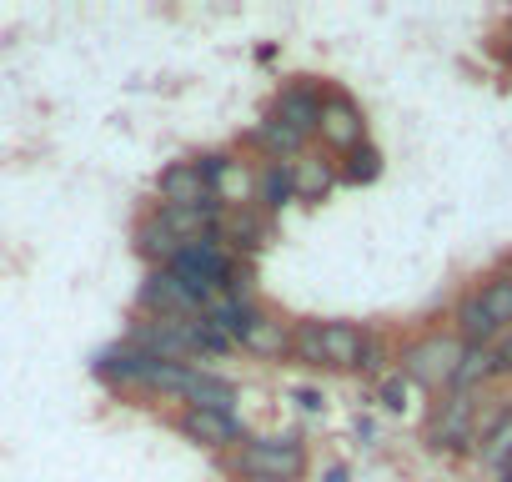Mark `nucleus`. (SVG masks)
Returning <instances> with one entry per match:
<instances>
[{
  "label": "nucleus",
  "instance_id": "obj_1",
  "mask_svg": "<svg viewBox=\"0 0 512 482\" xmlns=\"http://www.w3.org/2000/svg\"><path fill=\"white\" fill-rule=\"evenodd\" d=\"M312 467V452H307V437L302 432H262V437H251L221 457V472L236 477H272V482H302Z\"/></svg>",
  "mask_w": 512,
  "mask_h": 482
},
{
  "label": "nucleus",
  "instance_id": "obj_2",
  "mask_svg": "<svg viewBox=\"0 0 512 482\" xmlns=\"http://www.w3.org/2000/svg\"><path fill=\"white\" fill-rule=\"evenodd\" d=\"M462 342L452 337V332H427V337H417V342H407L402 347V377L412 382V387H427V392H442V387H452L457 382V367H462Z\"/></svg>",
  "mask_w": 512,
  "mask_h": 482
},
{
  "label": "nucleus",
  "instance_id": "obj_3",
  "mask_svg": "<svg viewBox=\"0 0 512 482\" xmlns=\"http://www.w3.org/2000/svg\"><path fill=\"white\" fill-rule=\"evenodd\" d=\"M206 307H211V302L196 297L171 267L146 272V282H141V292H136V317H181V322H191V317H201Z\"/></svg>",
  "mask_w": 512,
  "mask_h": 482
},
{
  "label": "nucleus",
  "instance_id": "obj_4",
  "mask_svg": "<svg viewBox=\"0 0 512 482\" xmlns=\"http://www.w3.org/2000/svg\"><path fill=\"white\" fill-rule=\"evenodd\" d=\"M176 432L206 452H236L246 442V417L241 412H201V407H181L176 412Z\"/></svg>",
  "mask_w": 512,
  "mask_h": 482
},
{
  "label": "nucleus",
  "instance_id": "obj_5",
  "mask_svg": "<svg viewBox=\"0 0 512 482\" xmlns=\"http://www.w3.org/2000/svg\"><path fill=\"white\" fill-rule=\"evenodd\" d=\"M191 322H181V317H136L126 342L136 352L156 357V362H191Z\"/></svg>",
  "mask_w": 512,
  "mask_h": 482
},
{
  "label": "nucleus",
  "instance_id": "obj_6",
  "mask_svg": "<svg viewBox=\"0 0 512 482\" xmlns=\"http://www.w3.org/2000/svg\"><path fill=\"white\" fill-rule=\"evenodd\" d=\"M317 141H322L327 151H337V156H347V151H357V146L367 141V116H362V106H357L347 91H327Z\"/></svg>",
  "mask_w": 512,
  "mask_h": 482
},
{
  "label": "nucleus",
  "instance_id": "obj_7",
  "mask_svg": "<svg viewBox=\"0 0 512 482\" xmlns=\"http://www.w3.org/2000/svg\"><path fill=\"white\" fill-rule=\"evenodd\" d=\"M322 101H327V91H322L312 76H302V81H287V86L272 96V116H277L282 126H292L297 136L317 141V126H322Z\"/></svg>",
  "mask_w": 512,
  "mask_h": 482
},
{
  "label": "nucleus",
  "instance_id": "obj_8",
  "mask_svg": "<svg viewBox=\"0 0 512 482\" xmlns=\"http://www.w3.org/2000/svg\"><path fill=\"white\" fill-rule=\"evenodd\" d=\"M472 417H477V392H452L447 402H437V412L427 422V447H437V452L472 447Z\"/></svg>",
  "mask_w": 512,
  "mask_h": 482
},
{
  "label": "nucleus",
  "instance_id": "obj_9",
  "mask_svg": "<svg viewBox=\"0 0 512 482\" xmlns=\"http://www.w3.org/2000/svg\"><path fill=\"white\" fill-rule=\"evenodd\" d=\"M221 231H226V247H231V257H236V262H251V257H262V252L272 247V231H277V221H272L262 206H241V211H226Z\"/></svg>",
  "mask_w": 512,
  "mask_h": 482
},
{
  "label": "nucleus",
  "instance_id": "obj_10",
  "mask_svg": "<svg viewBox=\"0 0 512 482\" xmlns=\"http://www.w3.org/2000/svg\"><path fill=\"white\" fill-rule=\"evenodd\" d=\"M151 362L156 357H146V352H136L131 342H116V347H106V352H96V362H91V372L111 387V392H141V382H146V372H151Z\"/></svg>",
  "mask_w": 512,
  "mask_h": 482
},
{
  "label": "nucleus",
  "instance_id": "obj_11",
  "mask_svg": "<svg viewBox=\"0 0 512 482\" xmlns=\"http://www.w3.org/2000/svg\"><path fill=\"white\" fill-rule=\"evenodd\" d=\"M292 327L297 322H287L282 312H262L246 332H241V352L246 357H256V362H292Z\"/></svg>",
  "mask_w": 512,
  "mask_h": 482
},
{
  "label": "nucleus",
  "instance_id": "obj_12",
  "mask_svg": "<svg viewBox=\"0 0 512 482\" xmlns=\"http://www.w3.org/2000/svg\"><path fill=\"white\" fill-rule=\"evenodd\" d=\"M236 402H241V387H236L231 377H221V372H211V367L191 362V372H186V392H181V407H201V412H236Z\"/></svg>",
  "mask_w": 512,
  "mask_h": 482
},
{
  "label": "nucleus",
  "instance_id": "obj_13",
  "mask_svg": "<svg viewBox=\"0 0 512 482\" xmlns=\"http://www.w3.org/2000/svg\"><path fill=\"white\" fill-rule=\"evenodd\" d=\"M241 146H246L251 156H262V161H297V156H307V136H297V131L282 126L277 116L256 121V126L241 136Z\"/></svg>",
  "mask_w": 512,
  "mask_h": 482
},
{
  "label": "nucleus",
  "instance_id": "obj_14",
  "mask_svg": "<svg viewBox=\"0 0 512 482\" xmlns=\"http://www.w3.org/2000/svg\"><path fill=\"white\" fill-rule=\"evenodd\" d=\"M156 196H161V206H206V201H211V191H206L196 161H171V166H161Z\"/></svg>",
  "mask_w": 512,
  "mask_h": 482
},
{
  "label": "nucleus",
  "instance_id": "obj_15",
  "mask_svg": "<svg viewBox=\"0 0 512 482\" xmlns=\"http://www.w3.org/2000/svg\"><path fill=\"white\" fill-rule=\"evenodd\" d=\"M131 247H136V257L146 262V272H161V267H171L176 262V252H181V241L161 226V216L151 211V216H141L136 226H131Z\"/></svg>",
  "mask_w": 512,
  "mask_h": 482
},
{
  "label": "nucleus",
  "instance_id": "obj_16",
  "mask_svg": "<svg viewBox=\"0 0 512 482\" xmlns=\"http://www.w3.org/2000/svg\"><path fill=\"white\" fill-rule=\"evenodd\" d=\"M292 186H297V201H307V206L327 201V196L342 186V181H337V161H327L322 151L297 156V161H292Z\"/></svg>",
  "mask_w": 512,
  "mask_h": 482
},
{
  "label": "nucleus",
  "instance_id": "obj_17",
  "mask_svg": "<svg viewBox=\"0 0 512 482\" xmlns=\"http://www.w3.org/2000/svg\"><path fill=\"white\" fill-rule=\"evenodd\" d=\"M211 201H221L226 211H241V206H256V166L241 161L236 151L226 156L221 176L211 181Z\"/></svg>",
  "mask_w": 512,
  "mask_h": 482
},
{
  "label": "nucleus",
  "instance_id": "obj_18",
  "mask_svg": "<svg viewBox=\"0 0 512 482\" xmlns=\"http://www.w3.org/2000/svg\"><path fill=\"white\" fill-rule=\"evenodd\" d=\"M292 201H297L292 161H262V166H256V206L277 221V211H287Z\"/></svg>",
  "mask_w": 512,
  "mask_h": 482
},
{
  "label": "nucleus",
  "instance_id": "obj_19",
  "mask_svg": "<svg viewBox=\"0 0 512 482\" xmlns=\"http://www.w3.org/2000/svg\"><path fill=\"white\" fill-rule=\"evenodd\" d=\"M362 342H367V332L357 322H322V352H327L332 372H357Z\"/></svg>",
  "mask_w": 512,
  "mask_h": 482
},
{
  "label": "nucleus",
  "instance_id": "obj_20",
  "mask_svg": "<svg viewBox=\"0 0 512 482\" xmlns=\"http://www.w3.org/2000/svg\"><path fill=\"white\" fill-rule=\"evenodd\" d=\"M267 307L262 302H256V297H216L206 312H201V322H211L221 337H231V342H241V332L256 322V317H262Z\"/></svg>",
  "mask_w": 512,
  "mask_h": 482
},
{
  "label": "nucleus",
  "instance_id": "obj_21",
  "mask_svg": "<svg viewBox=\"0 0 512 482\" xmlns=\"http://www.w3.org/2000/svg\"><path fill=\"white\" fill-rule=\"evenodd\" d=\"M452 337H457L462 347H492V342L502 337V327L487 317V307L477 302V292L457 302V312H452Z\"/></svg>",
  "mask_w": 512,
  "mask_h": 482
},
{
  "label": "nucleus",
  "instance_id": "obj_22",
  "mask_svg": "<svg viewBox=\"0 0 512 482\" xmlns=\"http://www.w3.org/2000/svg\"><path fill=\"white\" fill-rule=\"evenodd\" d=\"M377 176H382V151H377L372 141H362L357 151H347L342 166H337V181H342V186H372Z\"/></svg>",
  "mask_w": 512,
  "mask_h": 482
},
{
  "label": "nucleus",
  "instance_id": "obj_23",
  "mask_svg": "<svg viewBox=\"0 0 512 482\" xmlns=\"http://www.w3.org/2000/svg\"><path fill=\"white\" fill-rule=\"evenodd\" d=\"M497 377V362H492V347H467L462 352V367H457V382L452 392H477L482 382Z\"/></svg>",
  "mask_w": 512,
  "mask_h": 482
},
{
  "label": "nucleus",
  "instance_id": "obj_24",
  "mask_svg": "<svg viewBox=\"0 0 512 482\" xmlns=\"http://www.w3.org/2000/svg\"><path fill=\"white\" fill-rule=\"evenodd\" d=\"M292 362H297V367H312V372L327 367V352H322V322H297V327H292Z\"/></svg>",
  "mask_w": 512,
  "mask_h": 482
},
{
  "label": "nucleus",
  "instance_id": "obj_25",
  "mask_svg": "<svg viewBox=\"0 0 512 482\" xmlns=\"http://www.w3.org/2000/svg\"><path fill=\"white\" fill-rule=\"evenodd\" d=\"M477 302L487 307V317H492L497 327H507V322H512V277H492V282H482Z\"/></svg>",
  "mask_w": 512,
  "mask_h": 482
},
{
  "label": "nucleus",
  "instance_id": "obj_26",
  "mask_svg": "<svg viewBox=\"0 0 512 482\" xmlns=\"http://www.w3.org/2000/svg\"><path fill=\"white\" fill-rule=\"evenodd\" d=\"M477 462H482V467H492V472H502V477L512 472V422H502V427L477 447Z\"/></svg>",
  "mask_w": 512,
  "mask_h": 482
},
{
  "label": "nucleus",
  "instance_id": "obj_27",
  "mask_svg": "<svg viewBox=\"0 0 512 482\" xmlns=\"http://www.w3.org/2000/svg\"><path fill=\"white\" fill-rule=\"evenodd\" d=\"M231 347H236V342H231V337H221L211 322H201V317L191 322V357H206V362H211V357H226Z\"/></svg>",
  "mask_w": 512,
  "mask_h": 482
},
{
  "label": "nucleus",
  "instance_id": "obj_28",
  "mask_svg": "<svg viewBox=\"0 0 512 482\" xmlns=\"http://www.w3.org/2000/svg\"><path fill=\"white\" fill-rule=\"evenodd\" d=\"M407 392H412V382H407L402 372H387L382 387H377V397H382L387 412H407Z\"/></svg>",
  "mask_w": 512,
  "mask_h": 482
},
{
  "label": "nucleus",
  "instance_id": "obj_29",
  "mask_svg": "<svg viewBox=\"0 0 512 482\" xmlns=\"http://www.w3.org/2000/svg\"><path fill=\"white\" fill-rule=\"evenodd\" d=\"M382 367V342L367 332V342H362V362H357V372H377Z\"/></svg>",
  "mask_w": 512,
  "mask_h": 482
},
{
  "label": "nucleus",
  "instance_id": "obj_30",
  "mask_svg": "<svg viewBox=\"0 0 512 482\" xmlns=\"http://www.w3.org/2000/svg\"><path fill=\"white\" fill-rule=\"evenodd\" d=\"M492 362H497V377L512 372V332H502V337L492 342Z\"/></svg>",
  "mask_w": 512,
  "mask_h": 482
},
{
  "label": "nucleus",
  "instance_id": "obj_31",
  "mask_svg": "<svg viewBox=\"0 0 512 482\" xmlns=\"http://www.w3.org/2000/svg\"><path fill=\"white\" fill-rule=\"evenodd\" d=\"M297 407H302V412H322V407H327V397H322V392H312V387H297Z\"/></svg>",
  "mask_w": 512,
  "mask_h": 482
},
{
  "label": "nucleus",
  "instance_id": "obj_32",
  "mask_svg": "<svg viewBox=\"0 0 512 482\" xmlns=\"http://www.w3.org/2000/svg\"><path fill=\"white\" fill-rule=\"evenodd\" d=\"M322 482H347V467H342V462H337V467H327V472H322Z\"/></svg>",
  "mask_w": 512,
  "mask_h": 482
},
{
  "label": "nucleus",
  "instance_id": "obj_33",
  "mask_svg": "<svg viewBox=\"0 0 512 482\" xmlns=\"http://www.w3.org/2000/svg\"><path fill=\"white\" fill-rule=\"evenodd\" d=\"M236 482H272V477H236Z\"/></svg>",
  "mask_w": 512,
  "mask_h": 482
},
{
  "label": "nucleus",
  "instance_id": "obj_34",
  "mask_svg": "<svg viewBox=\"0 0 512 482\" xmlns=\"http://www.w3.org/2000/svg\"><path fill=\"white\" fill-rule=\"evenodd\" d=\"M502 482H512V472H507V477H502Z\"/></svg>",
  "mask_w": 512,
  "mask_h": 482
}]
</instances>
